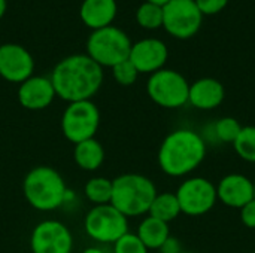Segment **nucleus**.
<instances>
[{"label":"nucleus","instance_id":"nucleus-28","mask_svg":"<svg viewBox=\"0 0 255 253\" xmlns=\"http://www.w3.org/2000/svg\"><path fill=\"white\" fill-rule=\"evenodd\" d=\"M241 221L245 227L255 230V198L241 209Z\"/></svg>","mask_w":255,"mask_h":253},{"label":"nucleus","instance_id":"nucleus-26","mask_svg":"<svg viewBox=\"0 0 255 253\" xmlns=\"http://www.w3.org/2000/svg\"><path fill=\"white\" fill-rule=\"evenodd\" d=\"M112 246H114V253H148L146 246L133 233L124 234Z\"/></svg>","mask_w":255,"mask_h":253},{"label":"nucleus","instance_id":"nucleus-10","mask_svg":"<svg viewBox=\"0 0 255 253\" xmlns=\"http://www.w3.org/2000/svg\"><path fill=\"white\" fill-rule=\"evenodd\" d=\"M181 212L188 216H203L218 201L217 186L205 177L185 179L176 189Z\"/></svg>","mask_w":255,"mask_h":253},{"label":"nucleus","instance_id":"nucleus-27","mask_svg":"<svg viewBox=\"0 0 255 253\" xmlns=\"http://www.w3.org/2000/svg\"><path fill=\"white\" fill-rule=\"evenodd\" d=\"M196 3L203 15H215L227 6L229 0H196Z\"/></svg>","mask_w":255,"mask_h":253},{"label":"nucleus","instance_id":"nucleus-11","mask_svg":"<svg viewBox=\"0 0 255 253\" xmlns=\"http://www.w3.org/2000/svg\"><path fill=\"white\" fill-rule=\"evenodd\" d=\"M30 249L31 253H72L73 236L60 221H42L31 231Z\"/></svg>","mask_w":255,"mask_h":253},{"label":"nucleus","instance_id":"nucleus-21","mask_svg":"<svg viewBox=\"0 0 255 253\" xmlns=\"http://www.w3.org/2000/svg\"><path fill=\"white\" fill-rule=\"evenodd\" d=\"M84 194L90 203L94 206H102V204H111L112 198V180L106 179L103 176H96L91 177L85 186H84Z\"/></svg>","mask_w":255,"mask_h":253},{"label":"nucleus","instance_id":"nucleus-2","mask_svg":"<svg viewBox=\"0 0 255 253\" xmlns=\"http://www.w3.org/2000/svg\"><path fill=\"white\" fill-rule=\"evenodd\" d=\"M206 157V143L200 134L188 128L169 133L158 149V166L172 177H182L193 173Z\"/></svg>","mask_w":255,"mask_h":253},{"label":"nucleus","instance_id":"nucleus-7","mask_svg":"<svg viewBox=\"0 0 255 253\" xmlns=\"http://www.w3.org/2000/svg\"><path fill=\"white\" fill-rule=\"evenodd\" d=\"M63 136L73 145L94 139L100 127V110L93 100L69 103L60 121Z\"/></svg>","mask_w":255,"mask_h":253},{"label":"nucleus","instance_id":"nucleus-9","mask_svg":"<svg viewBox=\"0 0 255 253\" xmlns=\"http://www.w3.org/2000/svg\"><path fill=\"white\" fill-rule=\"evenodd\" d=\"M203 13L196 0H170L163 6V27L176 39H190L202 27Z\"/></svg>","mask_w":255,"mask_h":253},{"label":"nucleus","instance_id":"nucleus-22","mask_svg":"<svg viewBox=\"0 0 255 253\" xmlns=\"http://www.w3.org/2000/svg\"><path fill=\"white\" fill-rule=\"evenodd\" d=\"M233 148L244 161L255 163V125L242 127V131L233 143Z\"/></svg>","mask_w":255,"mask_h":253},{"label":"nucleus","instance_id":"nucleus-32","mask_svg":"<svg viewBox=\"0 0 255 253\" xmlns=\"http://www.w3.org/2000/svg\"><path fill=\"white\" fill-rule=\"evenodd\" d=\"M6 6H7L6 0H0V18L4 15V12H6Z\"/></svg>","mask_w":255,"mask_h":253},{"label":"nucleus","instance_id":"nucleus-13","mask_svg":"<svg viewBox=\"0 0 255 253\" xmlns=\"http://www.w3.org/2000/svg\"><path fill=\"white\" fill-rule=\"evenodd\" d=\"M169 57L166 43L155 37H146L131 45L128 60L137 69L139 73H155L164 69Z\"/></svg>","mask_w":255,"mask_h":253},{"label":"nucleus","instance_id":"nucleus-34","mask_svg":"<svg viewBox=\"0 0 255 253\" xmlns=\"http://www.w3.org/2000/svg\"><path fill=\"white\" fill-rule=\"evenodd\" d=\"M182 253H191V252H182Z\"/></svg>","mask_w":255,"mask_h":253},{"label":"nucleus","instance_id":"nucleus-29","mask_svg":"<svg viewBox=\"0 0 255 253\" xmlns=\"http://www.w3.org/2000/svg\"><path fill=\"white\" fill-rule=\"evenodd\" d=\"M158 251H160V253H182V246H181L178 239L170 236Z\"/></svg>","mask_w":255,"mask_h":253},{"label":"nucleus","instance_id":"nucleus-4","mask_svg":"<svg viewBox=\"0 0 255 253\" xmlns=\"http://www.w3.org/2000/svg\"><path fill=\"white\" fill-rule=\"evenodd\" d=\"M154 182L137 173H126L112 180L111 204L126 218L146 215L157 195Z\"/></svg>","mask_w":255,"mask_h":253},{"label":"nucleus","instance_id":"nucleus-24","mask_svg":"<svg viewBox=\"0 0 255 253\" xmlns=\"http://www.w3.org/2000/svg\"><path fill=\"white\" fill-rule=\"evenodd\" d=\"M242 127L241 122L233 118V116H224L221 119H218L214 125V131H215V136L218 137V140L224 142V143H235L238 136L241 134L242 131Z\"/></svg>","mask_w":255,"mask_h":253},{"label":"nucleus","instance_id":"nucleus-23","mask_svg":"<svg viewBox=\"0 0 255 253\" xmlns=\"http://www.w3.org/2000/svg\"><path fill=\"white\" fill-rule=\"evenodd\" d=\"M136 19L139 25L143 28L154 30V28L163 27V7L154 3L145 1L137 7Z\"/></svg>","mask_w":255,"mask_h":253},{"label":"nucleus","instance_id":"nucleus-12","mask_svg":"<svg viewBox=\"0 0 255 253\" xmlns=\"http://www.w3.org/2000/svg\"><path fill=\"white\" fill-rule=\"evenodd\" d=\"M33 55L18 43L0 45V76L12 84H22L33 76Z\"/></svg>","mask_w":255,"mask_h":253},{"label":"nucleus","instance_id":"nucleus-6","mask_svg":"<svg viewBox=\"0 0 255 253\" xmlns=\"http://www.w3.org/2000/svg\"><path fill=\"white\" fill-rule=\"evenodd\" d=\"M85 234L100 245H114L128 233V218L112 204L93 206L84 218Z\"/></svg>","mask_w":255,"mask_h":253},{"label":"nucleus","instance_id":"nucleus-30","mask_svg":"<svg viewBox=\"0 0 255 253\" xmlns=\"http://www.w3.org/2000/svg\"><path fill=\"white\" fill-rule=\"evenodd\" d=\"M81 253H105L100 248H97V246H91V248H87V249H84Z\"/></svg>","mask_w":255,"mask_h":253},{"label":"nucleus","instance_id":"nucleus-8","mask_svg":"<svg viewBox=\"0 0 255 253\" xmlns=\"http://www.w3.org/2000/svg\"><path fill=\"white\" fill-rule=\"evenodd\" d=\"M188 91L190 84L185 76L172 69H161L152 73L146 82L149 98L164 109H178L187 104Z\"/></svg>","mask_w":255,"mask_h":253},{"label":"nucleus","instance_id":"nucleus-18","mask_svg":"<svg viewBox=\"0 0 255 253\" xmlns=\"http://www.w3.org/2000/svg\"><path fill=\"white\" fill-rule=\"evenodd\" d=\"M75 164L84 171H96L105 163V148L94 137L75 145L73 149Z\"/></svg>","mask_w":255,"mask_h":253},{"label":"nucleus","instance_id":"nucleus-25","mask_svg":"<svg viewBox=\"0 0 255 253\" xmlns=\"http://www.w3.org/2000/svg\"><path fill=\"white\" fill-rule=\"evenodd\" d=\"M112 76L115 79V82L121 86H130L137 81L139 72L137 69L133 66V63L127 58L121 63H118L117 66L112 67Z\"/></svg>","mask_w":255,"mask_h":253},{"label":"nucleus","instance_id":"nucleus-15","mask_svg":"<svg viewBox=\"0 0 255 253\" xmlns=\"http://www.w3.org/2000/svg\"><path fill=\"white\" fill-rule=\"evenodd\" d=\"M217 197L224 206L241 210L254 200V180L239 173L227 174L217 186Z\"/></svg>","mask_w":255,"mask_h":253},{"label":"nucleus","instance_id":"nucleus-19","mask_svg":"<svg viewBox=\"0 0 255 253\" xmlns=\"http://www.w3.org/2000/svg\"><path fill=\"white\" fill-rule=\"evenodd\" d=\"M136 236L146 246V249H160L163 243L170 237L169 224L155 219L152 216H146L137 227Z\"/></svg>","mask_w":255,"mask_h":253},{"label":"nucleus","instance_id":"nucleus-16","mask_svg":"<svg viewBox=\"0 0 255 253\" xmlns=\"http://www.w3.org/2000/svg\"><path fill=\"white\" fill-rule=\"evenodd\" d=\"M226 97L224 85L214 78H202L190 84L188 103L200 110L217 109Z\"/></svg>","mask_w":255,"mask_h":253},{"label":"nucleus","instance_id":"nucleus-3","mask_svg":"<svg viewBox=\"0 0 255 253\" xmlns=\"http://www.w3.org/2000/svg\"><path fill=\"white\" fill-rule=\"evenodd\" d=\"M67 192L63 176L48 166L33 167L22 180L24 198L39 212H54L63 207Z\"/></svg>","mask_w":255,"mask_h":253},{"label":"nucleus","instance_id":"nucleus-31","mask_svg":"<svg viewBox=\"0 0 255 253\" xmlns=\"http://www.w3.org/2000/svg\"><path fill=\"white\" fill-rule=\"evenodd\" d=\"M146 1H149V3H154V4H157V6H164V4H167L170 0H146Z\"/></svg>","mask_w":255,"mask_h":253},{"label":"nucleus","instance_id":"nucleus-14","mask_svg":"<svg viewBox=\"0 0 255 253\" xmlns=\"http://www.w3.org/2000/svg\"><path fill=\"white\" fill-rule=\"evenodd\" d=\"M57 97L54 85L46 76H30L19 84L16 91L18 103L27 110H43L49 107Z\"/></svg>","mask_w":255,"mask_h":253},{"label":"nucleus","instance_id":"nucleus-35","mask_svg":"<svg viewBox=\"0 0 255 253\" xmlns=\"http://www.w3.org/2000/svg\"><path fill=\"white\" fill-rule=\"evenodd\" d=\"M254 253H255V251H254Z\"/></svg>","mask_w":255,"mask_h":253},{"label":"nucleus","instance_id":"nucleus-1","mask_svg":"<svg viewBox=\"0 0 255 253\" xmlns=\"http://www.w3.org/2000/svg\"><path fill=\"white\" fill-rule=\"evenodd\" d=\"M57 97L67 103L91 100L103 84V67L87 54L63 58L49 76Z\"/></svg>","mask_w":255,"mask_h":253},{"label":"nucleus","instance_id":"nucleus-17","mask_svg":"<svg viewBox=\"0 0 255 253\" xmlns=\"http://www.w3.org/2000/svg\"><path fill=\"white\" fill-rule=\"evenodd\" d=\"M117 9L115 0H84L79 15L87 27L99 30L112 25V21L117 16Z\"/></svg>","mask_w":255,"mask_h":253},{"label":"nucleus","instance_id":"nucleus-20","mask_svg":"<svg viewBox=\"0 0 255 253\" xmlns=\"http://www.w3.org/2000/svg\"><path fill=\"white\" fill-rule=\"evenodd\" d=\"M181 207H179V201L176 198V194L175 192H161V194H157L151 207H149V212L148 215L155 218V219H160L166 224L175 221L179 215H181Z\"/></svg>","mask_w":255,"mask_h":253},{"label":"nucleus","instance_id":"nucleus-5","mask_svg":"<svg viewBox=\"0 0 255 253\" xmlns=\"http://www.w3.org/2000/svg\"><path fill=\"white\" fill-rule=\"evenodd\" d=\"M131 40L118 27L108 25L94 30L87 40V55L100 67H114L128 58Z\"/></svg>","mask_w":255,"mask_h":253},{"label":"nucleus","instance_id":"nucleus-33","mask_svg":"<svg viewBox=\"0 0 255 253\" xmlns=\"http://www.w3.org/2000/svg\"><path fill=\"white\" fill-rule=\"evenodd\" d=\"M254 198H255V180H254Z\"/></svg>","mask_w":255,"mask_h":253}]
</instances>
